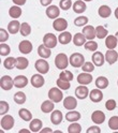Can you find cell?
<instances>
[{"label":"cell","instance_id":"cell-1","mask_svg":"<svg viewBox=\"0 0 118 133\" xmlns=\"http://www.w3.org/2000/svg\"><path fill=\"white\" fill-rule=\"evenodd\" d=\"M48 99L52 100V101L55 102V103L61 102L62 99H63V94H62L61 89L59 88L58 86H57V87L50 88V89L48 90Z\"/></svg>","mask_w":118,"mask_h":133},{"label":"cell","instance_id":"cell-2","mask_svg":"<svg viewBox=\"0 0 118 133\" xmlns=\"http://www.w3.org/2000/svg\"><path fill=\"white\" fill-rule=\"evenodd\" d=\"M69 63H70V61L68 59V57H67V55L63 54V53L58 54L55 57V65H56V68L59 69V70L67 69V66L69 65Z\"/></svg>","mask_w":118,"mask_h":133},{"label":"cell","instance_id":"cell-3","mask_svg":"<svg viewBox=\"0 0 118 133\" xmlns=\"http://www.w3.org/2000/svg\"><path fill=\"white\" fill-rule=\"evenodd\" d=\"M69 61L73 68H82V65L85 63V57L81 53H73L69 58Z\"/></svg>","mask_w":118,"mask_h":133},{"label":"cell","instance_id":"cell-4","mask_svg":"<svg viewBox=\"0 0 118 133\" xmlns=\"http://www.w3.org/2000/svg\"><path fill=\"white\" fill-rule=\"evenodd\" d=\"M57 41L58 38L54 35V33H46V35L43 37V44L48 47V48H54L57 45Z\"/></svg>","mask_w":118,"mask_h":133},{"label":"cell","instance_id":"cell-5","mask_svg":"<svg viewBox=\"0 0 118 133\" xmlns=\"http://www.w3.org/2000/svg\"><path fill=\"white\" fill-rule=\"evenodd\" d=\"M14 122H15V120L13 118V116H11V115L3 116V117L1 118V121H0V123H1V128L3 130H6V131L11 130L14 127Z\"/></svg>","mask_w":118,"mask_h":133},{"label":"cell","instance_id":"cell-6","mask_svg":"<svg viewBox=\"0 0 118 133\" xmlns=\"http://www.w3.org/2000/svg\"><path fill=\"white\" fill-rule=\"evenodd\" d=\"M35 66H36V70H37L39 73H41V74H46V73H48L49 64H48V62L44 59V58L37 60Z\"/></svg>","mask_w":118,"mask_h":133},{"label":"cell","instance_id":"cell-7","mask_svg":"<svg viewBox=\"0 0 118 133\" xmlns=\"http://www.w3.org/2000/svg\"><path fill=\"white\" fill-rule=\"evenodd\" d=\"M0 86H1L2 90H11L12 87L14 86V79L10 75H4L0 79Z\"/></svg>","mask_w":118,"mask_h":133},{"label":"cell","instance_id":"cell-8","mask_svg":"<svg viewBox=\"0 0 118 133\" xmlns=\"http://www.w3.org/2000/svg\"><path fill=\"white\" fill-rule=\"evenodd\" d=\"M30 83L35 88H41L42 86L44 85L45 79H44L43 76H42L41 73H37V74H33V75L31 76Z\"/></svg>","mask_w":118,"mask_h":133},{"label":"cell","instance_id":"cell-9","mask_svg":"<svg viewBox=\"0 0 118 133\" xmlns=\"http://www.w3.org/2000/svg\"><path fill=\"white\" fill-rule=\"evenodd\" d=\"M53 28L57 31H65V29L68 28V22L64 18H56L53 22Z\"/></svg>","mask_w":118,"mask_h":133},{"label":"cell","instance_id":"cell-10","mask_svg":"<svg viewBox=\"0 0 118 133\" xmlns=\"http://www.w3.org/2000/svg\"><path fill=\"white\" fill-rule=\"evenodd\" d=\"M19 52L24 55H28L32 52V43L28 40H23L18 45Z\"/></svg>","mask_w":118,"mask_h":133},{"label":"cell","instance_id":"cell-11","mask_svg":"<svg viewBox=\"0 0 118 133\" xmlns=\"http://www.w3.org/2000/svg\"><path fill=\"white\" fill-rule=\"evenodd\" d=\"M75 96L77 99L84 100L89 96V89L86 87V85H80L75 89Z\"/></svg>","mask_w":118,"mask_h":133},{"label":"cell","instance_id":"cell-12","mask_svg":"<svg viewBox=\"0 0 118 133\" xmlns=\"http://www.w3.org/2000/svg\"><path fill=\"white\" fill-rule=\"evenodd\" d=\"M45 13H46L48 18L56 19V18H58L59 14H60V9H59L57 5H48Z\"/></svg>","mask_w":118,"mask_h":133},{"label":"cell","instance_id":"cell-13","mask_svg":"<svg viewBox=\"0 0 118 133\" xmlns=\"http://www.w3.org/2000/svg\"><path fill=\"white\" fill-rule=\"evenodd\" d=\"M82 33L85 36V38L87 40H92L97 37L96 36V28L94 26H91V25H86V26H84Z\"/></svg>","mask_w":118,"mask_h":133},{"label":"cell","instance_id":"cell-14","mask_svg":"<svg viewBox=\"0 0 118 133\" xmlns=\"http://www.w3.org/2000/svg\"><path fill=\"white\" fill-rule=\"evenodd\" d=\"M91 120L96 124H101L105 121V114L102 111H95L91 114Z\"/></svg>","mask_w":118,"mask_h":133},{"label":"cell","instance_id":"cell-15","mask_svg":"<svg viewBox=\"0 0 118 133\" xmlns=\"http://www.w3.org/2000/svg\"><path fill=\"white\" fill-rule=\"evenodd\" d=\"M77 82L80 85H89L92 82V75L88 72H84L77 75Z\"/></svg>","mask_w":118,"mask_h":133},{"label":"cell","instance_id":"cell-16","mask_svg":"<svg viewBox=\"0 0 118 133\" xmlns=\"http://www.w3.org/2000/svg\"><path fill=\"white\" fill-rule=\"evenodd\" d=\"M89 98H90L91 101L95 102V103L101 102V101H102V99H103V92L99 88L92 89L90 92H89Z\"/></svg>","mask_w":118,"mask_h":133},{"label":"cell","instance_id":"cell-17","mask_svg":"<svg viewBox=\"0 0 118 133\" xmlns=\"http://www.w3.org/2000/svg\"><path fill=\"white\" fill-rule=\"evenodd\" d=\"M63 106L65 107L67 110L72 111L77 106V100L75 99L74 97H71V96L67 97L65 99H63Z\"/></svg>","mask_w":118,"mask_h":133},{"label":"cell","instance_id":"cell-18","mask_svg":"<svg viewBox=\"0 0 118 133\" xmlns=\"http://www.w3.org/2000/svg\"><path fill=\"white\" fill-rule=\"evenodd\" d=\"M72 8H73V11H74L75 13L82 14V13H84V12L86 11L87 5H86V3H85V1H84V0H76V1L73 3Z\"/></svg>","mask_w":118,"mask_h":133},{"label":"cell","instance_id":"cell-19","mask_svg":"<svg viewBox=\"0 0 118 133\" xmlns=\"http://www.w3.org/2000/svg\"><path fill=\"white\" fill-rule=\"evenodd\" d=\"M62 119H63V115H62L61 111L56 110V111H53L52 112V115H50V121H52L53 124H55V126H58V124L61 123Z\"/></svg>","mask_w":118,"mask_h":133},{"label":"cell","instance_id":"cell-20","mask_svg":"<svg viewBox=\"0 0 118 133\" xmlns=\"http://www.w3.org/2000/svg\"><path fill=\"white\" fill-rule=\"evenodd\" d=\"M72 40H73V37L69 31H62L58 37V42L60 44H63V45L69 44Z\"/></svg>","mask_w":118,"mask_h":133},{"label":"cell","instance_id":"cell-21","mask_svg":"<svg viewBox=\"0 0 118 133\" xmlns=\"http://www.w3.org/2000/svg\"><path fill=\"white\" fill-rule=\"evenodd\" d=\"M118 59V53L115 49H107L105 54V60L107 61L108 64H114Z\"/></svg>","mask_w":118,"mask_h":133},{"label":"cell","instance_id":"cell-22","mask_svg":"<svg viewBox=\"0 0 118 133\" xmlns=\"http://www.w3.org/2000/svg\"><path fill=\"white\" fill-rule=\"evenodd\" d=\"M105 61V56L101 52H95L92 55V62L97 66H102Z\"/></svg>","mask_w":118,"mask_h":133},{"label":"cell","instance_id":"cell-23","mask_svg":"<svg viewBox=\"0 0 118 133\" xmlns=\"http://www.w3.org/2000/svg\"><path fill=\"white\" fill-rule=\"evenodd\" d=\"M28 78L25 75H17L14 78V86L16 88H24L28 85Z\"/></svg>","mask_w":118,"mask_h":133},{"label":"cell","instance_id":"cell-24","mask_svg":"<svg viewBox=\"0 0 118 133\" xmlns=\"http://www.w3.org/2000/svg\"><path fill=\"white\" fill-rule=\"evenodd\" d=\"M98 14L100 17H102V18H107L111 16L112 14V10H111V8H109L108 5L106 4H103V5H101L99 8V10H98Z\"/></svg>","mask_w":118,"mask_h":133},{"label":"cell","instance_id":"cell-25","mask_svg":"<svg viewBox=\"0 0 118 133\" xmlns=\"http://www.w3.org/2000/svg\"><path fill=\"white\" fill-rule=\"evenodd\" d=\"M38 54L40 57L44 58V59H47V58H49L50 55H52V52H50V48L46 47L44 44H41L38 47Z\"/></svg>","mask_w":118,"mask_h":133},{"label":"cell","instance_id":"cell-26","mask_svg":"<svg viewBox=\"0 0 118 133\" xmlns=\"http://www.w3.org/2000/svg\"><path fill=\"white\" fill-rule=\"evenodd\" d=\"M16 64H17V58L14 57H6L3 61V66L6 70H12L16 68Z\"/></svg>","mask_w":118,"mask_h":133},{"label":"cell","instance_id":"cell-27","mask_svg":"<svg viewBox=\"0 0 118 133\" xmlns=\"http://www.w3.org/2000/svg\"><path fill=\"white\" fill-rule=\"evenodd\" d=\"M54 103L55 102H53L52 100H46V101H44L43 103L41 104V111L43 113H45V114H48L50 112H53L54 107H55Z\"/></svg>","mask_w":118,"mask_h":133},{"label":"cell","instance_id":"cell-28","mask_svg":"<svg viewBox=\"0 0 118 133\" xmlns=\"http://www.w3.org/2000/svg\"><path fill=\"white\" fill-rule=\"evenodd\" d=\"M87 39L85 38V36L83 35V33H81V32H78V33H75L74 35V37H73V43H74V45H76V46H83L84 44H85L87 41H86Z\"/></svg>","mask_w":118,"mask_h":133},{"label":"cell","instance_id":"cell-29","mask_svg":"<svg viewBox=\"0 0 118 133\" xmlns=\"http://www.w3.org/2000/svg\"><path fill=\"white\" fill-rule=\"evenodd\" d=\"M21 25L22 24H19L18 21L14 19V21L10 22L9 25H8V30H9V32L12 33V35H16V33H17L19 31V29H21Z\"/></svg>","mask_w":118,"mask_h":133},{"label":"cell","instance_id":"cell-30","mask_svg":"<svg viewBox=\"0 0 118 133\" xmlns=\"http://www.w3.org/2000/svg\"><path fill=\"white\" fill-rule=\"evenodd\" d=\"M42 126H43V123H42V121L38 118H35L32 119L29 123V129L31 130V132H39L41 131L42 129Z\"/></svg>","mask_w":118,"mask_h":133},{"label":"cell","instance_id":"cell-31","mask_svg":"<svg viewBox=\"0 0 118 133\" xmlns=\"http://www.w3.org/2000/svg\"><path fill=\"white\" fill-rule=\"evenodd\" d=\"M81 119V114L76 111H70L69 113H67L65 114V120H68L70 122H74V121H77Z\"/></svg>","mask_w":118,"mask_h":133},{"label":"cell","instance_id":"cell-32","mask_svg":"<svg viewBox=\"0 0 118 133\" xmlns=\"http://www.w3.org/2000/svg\"><path fill=\"white\" fill-rule=\"evenodd\" d=\"M117 39L115 36H112V35H109L105 38V45L108 49H114L116 46H117Z\"/></svg>","mask_w":118,"mask_h":133},{"label":"cell","instance_id":"cell-33","mask_svg":"<svg viewBox=\"0 0 118 133\" xmlns=\"http://www.w3.org/2000/svg\"><path fill=\"white\" fill-rule=\"evenodd\" d=\"M9 15L11 16L12 18H14V19H17L18 17H21V15H22L21 6L19 5H13V6H11L10 10H9Z\"/></svg>","mask_w":118,"mask_h":133},{"label":"cell","instance_id":"cell-34","mask_svg":"<svg viewBox=\"0 0 118 133\" xmlns=\"http://www.w3.org/2000/svg\"><path fill=\"white\" fill-rule=\"evenodd\" d=\"M18 116L24 121H31L32 120V114L27 109H21L18 111Z\"/></svg>","mask_w":118,"mask_h":133},{"label":"cell","instance_id":"cell-35","mask_svg":"<svg viewBox=\"0 0 118 133\" xmlns=\"http://www.w3.org/2000/svg\"><path fill=\"white\" fill-rule=\"evenodd\" d=\"M96 86L99 89H105L108 86V79L105 76H99L96 79Z\"/></svg>","mask_w":118,"mask_h":133},{"label":"cell","instance_id":"cell-36","mask_svg":"<svg viewBox=\"0 0 118 133\" xmlns=\"http://www.w3.org/2000/svg\"><path fill=\"white\" fill-rule=\"evenodd\" d=\"M29 65V61L26 57H18L17 58V64H16V68L18 70H25L27 69Z\"/></svg>","mask_w":118,"mask_h":133},{"label":"cell","instance_id":"cell-37","mask_svg":"<svg viewBox=\"0 0 118 133\" xmlns=\"http://www.w3.org/2000/svg\"><path fill=\"white\" fill-rule=\"evenodd\" d=\"M13 99H14V101H15V103H17V104H24L25 102H26V95H25L23 91H17L15 95H14V97H13Z\"/></svg>","mask_w":118,"mask_h":133},{"label":"cell","instance_id":"cell-38","mask_svg":"<svg viewBox=\"0 0 118 133\" xmlns=\"http://www.w3.org/2000/svg\"><path fill=\"white\" fill-rule=\"evenodd\" d=\"M19 32L23 37H28L30 33H31V27L28 23H23L21 25V29H19Z\"/></svg>","mask_w":118,"mask_h":133},{"label":"cell","instance_id":"cell-39","mask_svg":"<svg viewBox=\"0 0 118 133\" xmlns=\"http://www.w3.org/2000/svg\"><path fill=\"white\" fill-rule=\"evenodd\" d=\"M85 46V49L86 51H90V52H96L97 48H98V43L94 40H88L87 42L84 44Z\"/></svg>","mask_w":118,"mask_h":133},{"label":"cell","instance_id":"cell-40","mask_svg":"<svg viewBox=\"0 0 118 133\" xmlns=\"http://www.w3.org/2000/svg\"><path fill=\"white\" fill-rule=\"evenodd\" d=\"M88 24V17L87 16H78L74 19V25L77 27H83V26H86Z\"/></svg>","mask_w":118,"mask_h":133},{"label":"cell","instance_id":"cell-41","mask_svg":"<svg viewBox=\"0 0 118 133\" xmlns=\"http://www.w3.org/2000/svg\"><path fill=\"white\" fill-rule=\"evenodd\" d=\"M81 131H82V126L80 123H77L76 121L72 122L68 127V132L69 133H81Z\"/></svg>","mask_w":118,"mask_h":133},{"label":"cell","instance_id":"cell-42","mask_svg":"<svg viewBox=\"0 0 118 133\" xmlns=\"http://www.w3.org/2000/svg\"><path fill=\"white\" fill-rule=\"evenodd\" d=\"M96 36L98 39H104L107 37V30L103 26H98L96 28Z\"/></svg>","mask_w":118,"mask_h":133},{"label":"cell","instance_id":"cell-43","mask_svg":"<svg viewBox=\"0 0 118 133\" xmlns=\"http://www.w3.org/2000/svg\"><path fill=\"white\" fill-rule=\"evenodd\" d=\"M73 73L71 72V71H68V70H65V71H63L62 70V72L61 73H59V78H61V79H63V81H68V82H71L72 79H73Z\"/></svg>","mask_w":118,"mask_h":133},{"label":"cell","instance_id":"cell-44","mask_svg":"<svg viewBox=\"0 0 118 133\" xmlns=\"http://www.w3.org/2000/svg\"><path fill=\"white\" fill-rule=\"evenodd\" d=\"M56 83H57V86L60 88L61 90H68V89L71 87L70 82H68V81H63V79H61V78H58Z\"/></svg>","mask_w":118,"mask_h":133},{"label":"cell","instance_id":"cell-45","mask_svg":"<svg viewBox=\"0 0 118 133\" xmlns=\"http://www.w3.org/2000/svg\"><path fill=\"white\" fill-rule=\"evenodd\" d=\"M108 127L114 131L118 130V116H112L108 120Z\"/></svg>","mask_w":118,"mask_h":133},{"label":"cell","instance_id":"cell-46","mask_svg":"<svg viewBox=\"0 0 118 133\" xmlns=\"http://www.w3.org/2000/svg\"><path fill=\"white\" fill-rule=\"evenodd\" d=\"M72 5L73 3L71 0H60V2H59V8L63 11H68L69 9L72 8Z\"/></svg>","mask_w":118,"mask_h":133},{"label":"cell","instance_id":"cell-47","mask_svg":"<svg viewBox=\"0 0 118 133\" xmlns=\"http://www.w3.org/2000/svg\"><path fill=\"white\" fill-rule=\"evenodd\" d=\"M82 70H83V72L91 73L92 71L95 70V64H94V62H90V61L85 62V63L82 65Z\"/></svg>","mask_w":118,"mask_h":133},{"label":"cell","instance_id":"cell-48","mask_svg":"<svg viewBox=\"0 0 118 133\" xmlns=\"http://www.w3.org/2000/svg\"><path fill=\"white\" fill-rule=\"evenodd\" d=\"M11 53V48L10 46L5 44V43H1L0 44V55L1 56H8Z\"/></svg>","mask_w":118,"mask_h":133},{"label":"cell","instance_id":"cell-49","mask_svg":"<svg viewBox=\"0 0 118 133\" xmlns=\"http://www.w3.org/2000/svg\"><path fill=\"white\" fill-rule=\"evenodd\" d=\"M10 110V106L9 103L5 102V101H1L0 102V114L1 115H5Z\"/></svg>","mask_w":118,"mask_h":133},{"label":"cell","instance_id":"cell-50","mask_svg":"<svg viewBox=\"0 0 118 133\" xmlns=\"http://www.w3.org/2000/svg\"><path fill=\"white\" fill-rule=\"evenodd\" d=\"M116 107V101L114 99H108L105 102V109L107 111H114Z\"/></svg>","mask_w":118,"mask_h":133},{"label":"cell","instance_id":"cell-51","mask_svg":"<svg viewBox=\"0 0 118 133\" xmlns=\"http://www.w3.org/2000/svg\"><path fill=\"white\" fill-rule=\"evenodd\" d=\"M6 40H9V33L3 28H1L0 29V41H1V43H4Z\"/></svg>","mask_w":118,"mask_h":133},{"label":"cell","instance_id":"cell-52","mask_svg":"<svg viewBox=\"0 0 118 133\" xmlns=\"http://www.w3.org/2000/svg\"><path fill=\"white\" fill-rule=\"evenodd\" d=\"M100 132H101V129H100V127L97 126V124L87 129V133H100Z\"/></svg>","mask_w":118,"mask_h":133},{"label":"cell","instance_id":"cell-53","mask_svg":"<svg viewBox=\"0 0 118 133\" xmlns=\"http://www.w3.org/2000/svg\"><path fill=\"white\" fill-rule=\"evenodd\" d=\"M12 1H13V3L14 4H16V5H24L25 3H26V1H27V0H12Z\"/></svg>","mask_w":118,"mask_h":133},{"label":"cell","instance_id":"cell-54","mask_svg":"<svg viewBox=\"0 0 118 133\" xmlns=\"http://www.w3.org/2000/svg\"><path fill=\"white\" fill-rule=\"evenodd\" d=\"M40 2L43 6H48L50 3L53 2V0H40Z\"/></svg>","mask_w":118,"mask_h":133},{"label":"cell","instance_id":"cell-55","mask_svg":"<svg viewBox=\"0 0 118 133\" xmlns=\"http://www.w3.org/2000/svg\"><path fill=\"white\" fill-rule=\"evenodd\" d=\"M53 130L50 129V128H44V129H41L40 133H52Z\"/></svg>","mask_w":118,"mask_h":133},{"label":"cell","instance_id":"cell-56","mask_svg":"<svg viewBox=\"0 0 118 133\" xmlns=\"http://www.w3.org/2000/svg\"><path fill=\"white\" fill-rule=\"evenodd\" d=\"M31 130H27V129H22L19 130V133H30Z\"/></svg>","mask_w":118,"mask_h":133},{"label":"cell","instance_id":"cell-57","mask_svg":"<svg viewBox=\"0 0 118 133\" xmlns=\"http://www.w3.org/2000/svg\"><path fill=\"white\" fill-rule=\"evenodd\" d=\"M115 17L118 19V6L116 8V10H115Z\"/></svg>","mask_w":118,"mask_h":133},{"label":"cell","instance_id":"cell-58","mask_svg":"<svg viewBox=\"0 0 118 133\" xmlns=\"http://www.w3.org/2000/svg\"><path fill=\"white\" fill-rule=\"evenodd\" d=\"M115 37H116V39H117V42H118V31L116 32V35H115Z\"/></svg>","mask_w":118,"mask_h":133},{"label":"cell","instance_id":"cell-59","mask_svg":"<svg viewBox=\"0 0 118 133\" xmlns=\"http://www.w3.org/2000/svg\"><path fill=\"white\" fill-rule=\"evenodd\" d=\"M85 2H89V1H92V0H84Z\"/></svg>","mask_w":118,"mask_h":133},{"label":"cell","instance_id":"cell-60","mask_svg":"<svg viewBox=\"0 0 118 133\" xmlns=\"http://www.w3.org/2000/svg\"><path fill=\"white\" fill-rule=\"evenodd\" d=\"M117 84H118V81H117Z\"/></svg>","mask_w":118,"mask_h":133}]
</instances>
